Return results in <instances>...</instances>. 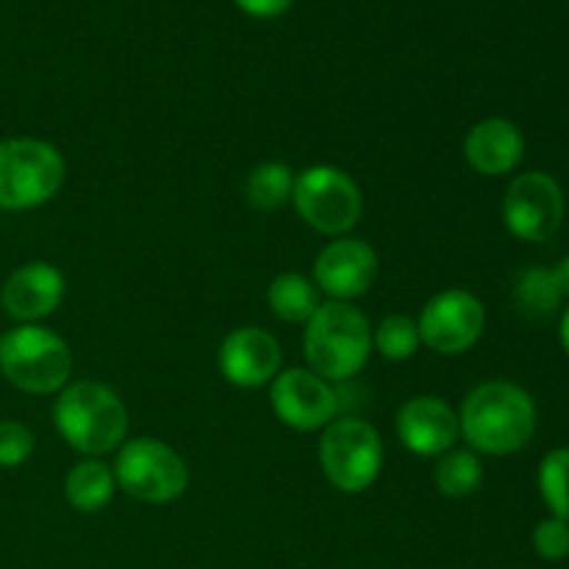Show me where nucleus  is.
Segmentation results:
<instances>
[{"label":"nucleus","mask_w":569,"mask_h":569,"mask_svg":"<svg viewBox=\"0 0 569 569\" xmlns=\"http://www.w3.org/2000/svg\"><path fill=\"white\" fill-rule=\"evenodd\" d=\"M292 203L300 220L326 237H345L365 209L359 183L333 164H315L295 176Z\"/></svg>","instance_id":"8"},{"label":"nucleus","mask_w":569,"mask_h":569,"mask_svg":"<svg viewBox=\"0 0 569 569\" xmlns=\"http://www.w3.org/2000/svg\"><path fill=\"white\" fill-rule=\"evenodd\" d=\"M420 342L439 356H459L476 348L487 328V309L470 289H445L422 309Z\"/></svg>","instance_id":"10"},{"label":"nucleus","mask_w":569,"mask_h":569,"mask_svg":"<svg viewBox=\"0 0 569 569\" xmlns=\"http://www.w3.org/2000/svg\"><path fill=\"white\" fill-rule=\"evenodd\" d=\"M53 426L67 445L87 459L120 450L128 437V409L120 395L100 381L67 383L53 403Z\"/></svg>","instance_id":"2"},{"label":"nucleus","mask_w":569,"mask_h":569,"mask_svg":"<svg viewBox=\"0 0 569 569\" xmlns=\"http://www.w3.org/2000/svg\"><path fill=\"white\" fill-rule=\"evenodd\" d=\"M306 365L328 383L359 376L372 353V328L353 303L328 300L306 322Z\"/></svg>","instance_id":"3"},{"label":"nucleus","mask_w":569,"mask_h":569,"mask_svg":"<svg viewBox=\"0 0 569 569\" xmlns=\"http://www.w3.org/2000/svg\"><path fill=\"white\" fill-rule=\"evenodd\" d=\"M503 222L520 242L553 239L565 222L561 183L542 170L517 176L503 194Z\"/></svg>","instance_id":"9"},{"label":"nucleus","mask_w":569,"mask_h":569,"mask_svg":"<svg viewBox=\"0 0 569 569\" xmlns=\"http://www.w3.org/2000/svg\"><path fill=\"white\" fill-rule=\"evenodd\" d=\"M420 328L406 315H389L372 331V348L387 361H409L420 350Z\"/></svg>","instance_id":"22"},{"label":"nucleus","mask_w":569,"mask_h":569,"mask_svg":"<svg viewBox=\"0 0 569 569\" xmlns=\"http://www.w3.org/2000/svg\"><path fill=\"white\" fill-rule=\"evenodd\" d=\"M295 172L283 161H264L253 167L244 181V198L256 211H278L292 200Z\"/></svg>","instance_id":"19"},{"label":"nucleus","mask_w":569,"mask_h":569,"mask_svg":"<svg viewBox=\"0 0 569 569\" xmlns=\"http://www.w3.org/2000/svg\"><path fill=\"white\" fill-rule=\"evenodd\" d=\"M483 481V467L476 450H448L439 456L433 483L445 498H470Z\"/></svg>","instance_id":"21"},{"label":"nucleus","mask_w":569,"mask_h":569,"mask_svg":"<svg viewBox=\"0 0 569 569\" xmlns=\"http://www.w3.org/2000/svg\"><path fill=\"white\" fill-rule=\"evenodd\" d=\"M233 3L256 20H272V17L287 14L295 0H233Z\"/></svg>","instance_id":"26"},{"label":"nucleus","mask_w":569,"mask_h":569,"mask_svg":"<svg viewBox=\"0 0 569 569\" xmlns=\"http://www.w3.org/2000/svg\"><path fill=\"white\" fill-rule=\"evenodd\" d=\"M267 303H270L272 315L289 326L309 322L322 306L317 283L300 272H281L272 278L270 289H267Z\"/></svg>","instance_id":"18"},{"label":"nucleus","mask_w":569,"mask_h":569,"mask_svg":"<svg viewBox=\"0 0 569 569\" xmlns=\"http://www.w3.org/2000/svg\"><path fill=\"white\" fill-rule=\"evenodd\" d=\"M526 156V137L520 126L506 117H489L476 122L465 139V159L476 172L500 178L515 172Z\"/></svg>","instance_id":"16"},{"label":"nucleus","mask_w":569,"mask_h":569,"mask_svg":"<svg viewBox=\"0 0 569 569\" xmlns=\"http://www.w3.org/2000/svg\"><path fill=\"white\" fill-rule=\"evenodd\" d=\"M0 372L26 395H59L72 376V350L44 326H14L0 337Z\"/></svg>","instance_id":"4"},{"label":"nucleus","mask_w":569,"mask_h":569,"mask_svg":"<svg viewBox=\"0 0 569 569\" xmlns=\"http://www.w3.org/2000/svg\"><path fill=\"white\" fill-rule=\"evenodd\" d=\"M533 550L545 561H561L569 556V522L548 517L533 528Z\"/></svg>","instance_id":"25"},{"label":"nucleus","mask_w":569,"mask_h":569,"mask_svg":"<svg viewBox=\"0 0 569 569\" xmlns=\"http://www.w3.org/2000/svg\"><path fill=\"white\" fill-rule=\"evenodd\" d=\"M281 361L283 353L278 339L256 326L228 333L217 353L222 378L239 389H259L272 383V378L281 372Z\"/></svg>","instance_id":"15"},{"label":"nucleus","mask_w":569,"mask_h":569,"mask_svg":"<svg viewBox=\"0 0 569 569\" xmlns=\"http://www.w3.org/2000/svg\"><path fill=\"white\" fill-rule=\"evenodd\" d=\"M37 439L31 428L17 420H0V467L3 470H17L33 456Z\"/></svg>","instance_id":"24"},{"label":"nucleus","mask_w":569,"mask_h":569,"mask_svg":"<svg viewBox=\"0 0 569 569\" xmlns=\"http://www.w3.org/2000/svg\"><path fill=\"white\" fill-rule=\"evenodd\" d=\"M559 339H561V348H565V353L569 356V309H565V315H561Z\"/></svg>","instance_id":"28"},{"label":"nucleus","mask_w":569,"mask_h":569,"mask_svg":"<svg viewBox=\"0 0 569 569\" xmlns=\"http://www.w3.org/2000/svg\"><path fill=\"white\" fill-rule=\"evenodd\" d=\"M317 456H320L322 476L333 489L345 495H361L381 476V433L359 417H337L322 428Z\"/></svg>","instance_id":"6"},{"label":"nucleus","mask_w":569,"mask_h":569,"mask_svg":"<svg viewBox=\"0 0 569 569\" xmlns=\"http://www.w3.org/2000/svg\"><path fill=\"white\" fill-rule=\"evenodd\" d=\"M67 292V281L59 267L48 261H28L17 267L0 287V306L17 326H39L53 315Z\"/></svg>","instance_id":"13"},{"label":"nucleus","mask_w":569,"mask_h":569,"mask_svg":"<svg viewBox=\"0 0 569 569\" xmlns=\"http://www.w3.org/2000/svg\"><path fill=\"white\" fill-rule=\"evenodd\" d=\"M270 403L278 420L295 431H322L339 417V398L333 383L309 367L281 370L270 383Z\"/></svg>","instance_id":"11"},{"label":"nucleus","mask_w":569,"mask_h":569,"mask_svg":"<svg viewBox=\"0 0 569 569\" xmlns=\"http://www.w3.org/2000/svg\"><path fill=\"white\" fill-rule=\"evenodd\" d=\"M561 300L565 298H561L550 270H545V267H528V270L517 276L515 303L520 315H526L528 320H548V317L559 311Z\"/></svg>","instance_id":"20"},{"label":"nucleus","mask_w":569,"mask_h":569,"mask_svg":"<svg viewBox=\"0 0 569 569\" xmlns=\"http://www.w3.org/2000/svg\"><path fill=\"white\" fill-rule=\"evenodd\" d=\"M539 495L550 515L569 522V448L550 450L539 465Z\"/></svg>","instance_id":"23"},{"label":"nucleus","mask_w":569,"mask_h":569,"mask_svg":"<svg viewBox=\"0 0 569 569\" xmlns=\"http://www.w3.org/2000/svg\"><path fill=\"white\" fill-rule=\"evenodd\" d=\"M64 156L44 139L11 137L0 142V209L31 211L64 187Z\"/></svg>","instance_id":"5"},{"label":"nucleus","mask_w":569,"mask_h":569,"mask_svg":"<svg viewBox=\"0 0 569 569\" xmlns=\"http://www.w3.org/2000/svg\"><path fill=\"white\" fill-rule=\"evenodd\" d=\"M550 276H553L556 287H559V292H561V298H569V253L559 261V264L553 267V270H550Z\"/></svg>","instance_id":"27"},{"label":"nucleus","mask_w":569,"mask_h":569,"mask_svg":"<svg viewBox=\"0 0 569 569\" xmlns=\"http://www.w3.org/2000/svg\"><path fill=\"white\" fill-rule=\"evenodd\" d=\"M376 278L378 253L365 239L337 237L320 250L315 261L317 289H322L331 300H342V303H350V300L370 292Z\"/></svg>","instance_id":"12"},{"label":"nucleus","mask_w":569,"mask_h":569,"mask_svg":"<svg viewBox=\"0 0 569 569\" xmlns=\"http://www.w3.org/2000/svg\"><path fill=\"white\" fill-rule=\"evenodd\" d=\"M117 489L139 503L164 506L189 487V467L178 450L153 437H137L120 445L114 459Z\"/></svg>","instance_id":"7"},{"label":"nucleus","mask_w":569,"mask_h":569,"mask_svg":"<svg viewBox=\"0 0 569 569\" xmlns=\"http://www.w3.org/2000/svg\"><path fill=\"white\" fill-rule=\"evenodd\" d=\"M537 403L511 381H487L472 389L459 411V431L470 450L511 456L537 433Z\"/></svg>","instance_id":"1"},{"label":"nucleus","mask_w":569,"mask_h":569,"mask_svg":"<svg viewBox=\"0 0 569 569\" xmlns=\"http://www.w3.org/2000/svg\"><path fill=\"white\" fill-rule=\"evenodd\" d=\"M117 492L114 470L100 459H83L72 465L64 478V498L81 515H94L106 509Z\"/></svg>","instance_id":"17"},{"label":"nucleus","mask_w":569,"mask_h":569,"mask_svg":"<svg viewBox=\"0 0 569 569\" xmlns=\"http://www.w3.org/2000/svg\"><path fill=\"white\" fill-rule=\"evenodd\" d=\"M398 439L409 453L422 459H439L456 448L459 431V411L437 395H417L406 400L398 411Z\"/></svg>","instance_id":"14"}]
</instances>
